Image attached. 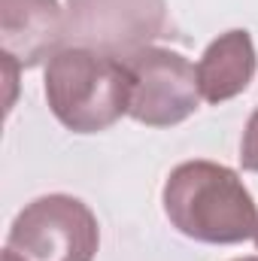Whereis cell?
I'll use <instances>...</instances> for the list:
<instances>
[{
  "label": "cell",
  "mask_w": 258,
  "mask_h": 261,
  "mask_svg": "<svg viewBox=\"0 0 258 261\" xmlns=\"http://www.w3.org/2000/svg\"><path fill=\"white\" fill-rule=\"evenodd\" d=\"M67 43L128 58L167 31V0H67Z\"/></svg>",
  "instance_id": "cell-4"
},
{
  "label": "cell",
  "mask_w": 258,
  "mask_h": 261,
  "mask_svg": "<svg viewBox=\"0 0 258 261\" xmlns=\"http://www.w3.org/2000/svg\"><path fill=\"white\" fill-rule=\"evenodd\" d=\"M161 200L170 225L200 243H243L258 231L255 200L243 179L216 161H186L173 167Z\"/></svg>",
  "instance_id": "cell-1"
},
{
  "label": "cell",
  "mask_w": 258,
  "mask_h": 261,
  "mask_svg": "<svg viewBox=\"0 0 258 261\" xmlns=\"http://www.w3.org/2000/svg\"><path fill=\"white\" fill-rule=\"evenodd\" d=\"M46 100L73 134H97L116 125L131 103V79L122 58L67 46L49 58Z\"/></svg>",
  "instance_id": "cell-2"
},
{
  "label": "cell",
  "mask_w": 258,
  "mask_h": 261,
  "mask_svg": "<svg viewBox=\"0 0 258 261\" xmlns=\"http://www.w3.org/2000/svg\"><path fill=\"white\" fill-rule=\"evenodd\" d=\"M100 228L94 213L70 195H46L28 203L6 237L21 261H94Z\"/></svg>",
  "instance_id": "cell-3"
},
{
  "label": "cell",
  "mask_w": 258,
  "mask_h": 261,
  "mask_svg": "<svg viewBox=\"0 0 258 261\" xmlns=\"http://www.w3.org/2000/svg\"><path fill=\"white\" fill-rule=\"evenodd\" d=\"M258 70L255 43L249 31H228L213 40L197 64V85L207 103H225L243 94Z\"/></svg>",
  "instance_id": "cell-7"
},
{
  "label": "cell",
  "mask_w": 258,
  "mask_h": 261,
  "mask_svg": "<svg viewBox=\"0 0 258 261\" xmlns=\"http://www.w3.org/2000/svg\"><path fill=\"white\" fill-rule=\"evenodd\" d=\"M234 261H258V255H249V258H234Z\"/></svg>",
  "instance_id": "cell-10"
},
{
  "label": "cell",
  "mask_w": 258,
  "mask_h": 261,
  "mask_svg": "<svg viewBox=\"0 0 258 261\" xmlns=\"http://www.w3.org/2000/svg\"><path fill=\"white\" fill-rule=\"evenodd\" d=\"M67 43V12L58 0H0V55L6 67L43 64Z\"/></svg>",
  "instance_id": "cell-6"
},
{
  "label": "cell",
  "mask_w": 258,
  "mask_h": 261,
  "mask_svg": "<svg viewBox=\"0 0 258 261\" xmlns=\"http://www.w3.org/2000/svg\"><path fill=\"white\" fill-rule=\"evenodd\" d=\"M131 79L128 116L149 128H170L192 116L200 103L197 67L161 46H146L125 58Z\"/></svg>",
  "instance_id": "cell-5"
},
{
  "label": "cell",
  "mask_w": 258,
  "mask_h": 261,
  "mask_svg": "<svg viewBox=\"0 0 258 261\" xmlns=\"http://www.w3.org/2000/svg\"><path fill=\"white\" fill-rule=\"evenodd\" d=\"M255 243H258V231H255Z\"/></svg>",
  "instance_id": "cell-11"
},
{
  "label": "cell",
  "mask_w": 258,
  "mask_h": 261,
  "mask_svg": "<svg viewBox=\"0 0 258 261\" xmlns=\"http://www.w3.org/2000/svg\"><path fill=\"white\" fill-rule=\"evenodd\" d=\"M0 261H21V258H18V255H15L9 246H6V249H3V258H0Z\"/></svg>",
  "instance_id": "cell-9"
},
{
  "label": "cell",
  "mask_w": 258,
  "mask_h": 261,
  "mask_svg": "<svg viewBox=\"0 0 258 261\" xmlns=\"http://www.w3.org/2000/svg\"><path fill=\"white\" fill-rule=\"evenodd\" d=\"M240 164H243V170L258 173V110L249 116L246 130H243V143H240Z\"/></svg>",
  "instance_id": "cell-8"
}]
</instances>
